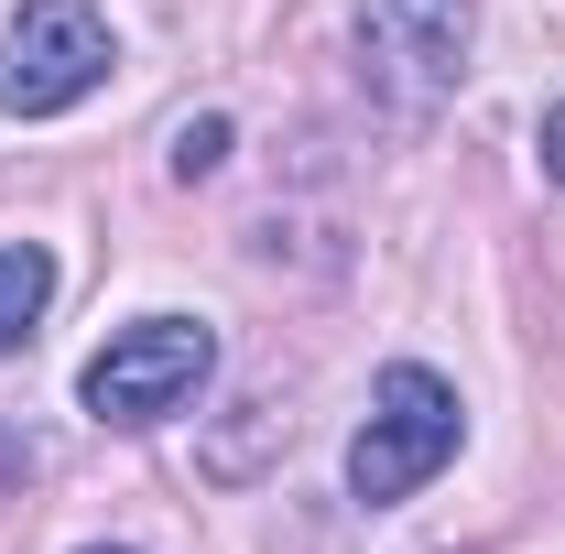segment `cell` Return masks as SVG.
Returning a JSON list of instances; mask_svg holds the SVG:
<instances>
[{"label":"cell","instance_id":"6da1fadb","mask_svg":"<svg viewBox=\"0 0 565 554\" xmlns=\"http://www.w3.org/2000/svg\"><path fill=\"white\" fill-rule=\"evenodd\" d=\"M479 44V0H359V76L381 109H446Z\"/></svg>","mask_w":565,"mask_h":554},{"label":"cell","instance_id":"7a4b0ae2","mask_svg":"<svg viewBox=\"0 0 565 554\" xmlns=\"http://www.w3.org/2000/svg\"><path fill=\"white\" fill-rule=\"evenodd\" d=\"M457 435H468V414H457V392L435 381V370H381V392H370V424L349 435V489L381 511V500H414L446 457H457Z\"/></svg>","mask_w":565,"mask_h":554},{"label":"cell","instance_id":"3957f363","mask_svg":"<svg viewBox=\"0 0 565 554\" xmlns=\"http://www.w3.org/2000/svg\"><path fill=\"white\" fill-rule=\"evenodd\" d=\"M217 370V327H196V316H141V327H120V338L87 359V414L98 424H163L185 414L196 392H207Z\"/></svg>","mask_w":565,"mask_h":554},{"label":"cell","instance_id":"277c9868","mask_svg":"<svg viewBox=\"0 0 565 554\" xmlns=\"http://www.w3.org/2000/svg\"><path fill=\"white\" fill-rule=\"evenodd\" d=\"M109 76V22L87 0H22L0 22V109L11 120H66Z\"/></svg>","mask_w":565,"mask_h":554},{"label":"cell","instance_id":"5b68a950","mask_svg":"<svg viewBox=\"0 0 565 554\" xmlns=\"http://www.w3.org/2000/svg\"><path fill=\"white\" fill-rule=\"evenodd\" d=\"M44 305H55V251L44 239H11L0 251V359L44 327Z\"/></svg>","mask_w":565,"mask_h":554},{"label":"cell","instance_id":"8992f818","mask_svg":"<svg viewBox=\"0 0 565 554\" xmlns=\"http://www.w3.org/2000/svg\"><path fill=\"white\" fill-rule=\"evenodd\" d=\"M217 163H228V120H185V131H174V174L196 185V174H217Z\"/></svg>","mask_w":565,"mask_h":554},{"label":"cell","instance_id":"52a82bcc","mask_svg":"<svg viewBox=\"0 0 565 554\" xmlns=\"http://www.w3.org/2000/svg\"><path fill=\"white\" fill-rule=\"evenodd\" d=\"M544 163H555V174H565V109H555V120H544Z\"/></svg>","mask_w":565,"mask_h":554},{"label":"cell","instance_id":"ba28073f","mask_svg":"<svg viewBox=\"0 0 565 554\" xmlns=\"http://www.w3.org/2000/svg\"><path fill=\"white\" fill-rule=\"evenodd\" d=\"M87 554H131V544H87Z\"/></svg>","mask_w":565,"mask_h":554}]
</instances>
